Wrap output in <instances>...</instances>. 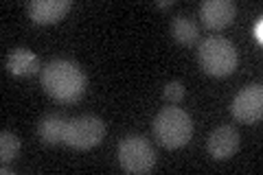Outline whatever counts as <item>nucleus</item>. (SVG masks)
<instances>
[{
    "label": "nucleus",
    "mask_w": 263,
    "mask_h": 175,
    "mask_svg": "<svg viewBox=\"0 0 263 175\" xmlns=\"http://www.w3.org/2000/svg\"><path fill=\"white\" fill-rule=\"evenodd\" d=\"M0 173H3V175H11V169H7V164H3V169H0Z\"/></svg>",
    "instance_id": "f3484780"
},
{
    "label": "nucleus",
    "mask_w": 263,
    "mask_h": 175,
    "mask_svg": "<svg viewBox=\"0 0 263 175\" xmlns=\"http://www.w3.org/2000/svg\"><path fill=\"white\" fill-rule=\"evenodd\" d=\"M193 136V121L191 114L182 107H162L154 119V138L162 147L178 149L184 147Z\"/></svg>",
    "instance_id": "f03ea898"
},
{
    "label": "nucleus",
    "mask_w": 263,
    "mask_h": 175,
    "mask_svg": "<svg viewBox=\"0 0 263 175\" xmlns=\"http://www.w3.org/2000/svg\"><path fill=\"white\" fill-rule=\"evenodd\" d=\"M7 70L13 77H31L42 70V62L40 57L29 51V48H13V51L7 55Z\"/></svg>",
    "instance_id": "9d476101"
},
{
    "label": "nucleus",
    "mask_w": 263,
    "mask_h": 175,
    "mask_svg": "<svg viewBox=\"0 0 263 175\" xmlns=\"http://www.w3.org/2000/svg\"><path fill=\"white\" fill-rule=\"evenodd\" d=\"M230 112L239 123L252 125L259 123L263 116V90L261 83H250V86L241 88L235 94L233 103H230Z\"/></svg>",
    "instance_id": "423d86ee"
},
{
    "label": "nucleus",
    "mask_w": 263,
    "mask_h": 175,
    "mask_svg": "<svg viewBox=\"0 0 263 175\" xmlns=\"http://www.w3.org/2000/svg\"><path fill=\"white\" fill-rule=\"evenodd\" d=\"M197 60H200L202 70L211 77H226L239 64V53L230 40L211 35L197 46Z\"/></svg>",
    "instance_id": "7ed1b4c3"
},
{
    "label": "nucleus",
    "mask_w": 263,
    "mask_h": 175,
    "mask_svg": "<svg viewBox=\"0 0 263 175\" xmlns=\"http://www.w3.org/2000/svg\"><path fill=\"white\" fill-rule=\"evenodd\" d=\"M119 164L127 173H149L156 166V149L141 134H129L119 143Z\"/></svg>",
    "instance_id": "20e7f679"
},
{
    "label": "nucleus",
    "mask_w": 263,
    "mask_h": 175,
    "mask_svg": "<svg viewBox=\"0 0 263 175\" xmlns=\"http://www.w3.org/2000/svg\"><path fill=\"white\" fill-rule=\"evenodd\" d=\"M42 88L48 96L62 103H77L86 94V72L77 62L70 60H53L48 62L40 74Z\"/></svg>",
    "instance_id": "f257e3e1"
},
{
    "label": "nucleus",
    "mask_w": 263,
    "mask_h": 175,
    "mask_svg": "<svg viewBox=\"0 0 263 175\" xmlns=\"http://www.w3.org/2000/svg\"><path fill=\"white\" fill-rule=\"evenodd\" d=\"M171 35L178 44H184V46H193L197 40H200V27H197V22L186 18V15H176L174 20H171Z\"/></svg>",
    "instance_id": "f8f14e48"
},
{
    "label": "nucleus",
    "mask_w": 263,
    "mask_h": 175,
    "mask_svg": "<svg viewBox=\"0 0 263 175\" xmlns=\"http://www.w3.org/2000/svg\"><path fill=\"white\" fill-rule=\"evenodd\" d=\"M66 125L68 119L60 112H51L40 119L37 123V134L42 138V143L46 145H60L64 143V134H66Z\"/></svg>",
    "instance_id": "9b49d317"
},
{
    "label": "nucleus",
    "mask_w": 263,
    "mask_h": 175,
    "mask_svg": "<svg viewBox=\"0 0 263 175\" xmlns=\"http://www.w3.org/2000/svg\"><path fill=\"white\" fill-rule=\"evenodd\" d=\"M20 147L22 143L13 131H7V129L0 131V160H3V164L13 162L20 153Z\"/></svg>",
    "instance_id": "ddd939ff"
},
{
    "label": "nucleus",
    "mask_w": 263,
    "mask_h": 175,
    "mask_svg": "<svg viewBox=\"0 0 263 175\" xmlns=\"http://www.w3.org/2000/svg\"><path fill=\"white\" fill-rule=\"evenodd\" d=\"M105 136V123L92 114H84V116H75L68 119L66 125V134H64V145H68L79 151L92 149L103 140Z\"/></svg>",
    "instance_id": "39448f33"
},
{
    "label": "nucleus",
    "mask_w": 263,
    "mask_h": 175,
    "mask_svg": "<svg viewBox=\"0 0 263 175\" xmlns=\"http://www.w3.org/2000/svg\"><path fill=\"white\" fill-rule=\"evenodd\" d=\"M70 0H31L27 5L29 18L35 24H53L70 11Z\"/></svg>",
    "instance_id": "1a4fd4ad"
},
{
    "label": "nucleus",
    "mask_w": 263,
    "mask_h": 175,
    "mask_svg": "<svg viewBox=\"0 0 263 175\" xmlns=\"http://www.w3.org/2000/svg\"><path fill=\"white\" fill-rule=\"evenodd\" d=\"M239 145H241L239 131L233 125H219L206 138V149L211 158H215V160H228V158H233L237 153V149H239Z\"/></svg>",
    "instance_id": "0eeeda50"
},
{
    "label": "nucleus",
    "mask_w": 263,
    "mask_h": 175,
    "mask_svg": "<svg viewBox=\"0 0 263 175\" xmlns=\"http://www.w3.org/2000/svg\"><path fill=\"white\" fill-rule=\"evenodd\" d=\"M237 15V7L230 0H204L200 5V18L206 29H226Z\"/></svg>",
    "instance_id": "6e6552de"
},
{
    "label": "nucleus",
    "mask_w": 263,
    "mask_h": 175,
    "mask_svg": "<svg viewBox=\"0 0 263 175\" xmlns=\"http://www.w3.org/2000/svg\"><path fill=\"white\" fill-rule=\"evenodd\" d=\"M171 5H174V3H171V0H160V3H158V7H160V9H169Z\"/></svg>",
    "instance_id": "dca6fc26"
},
{
    "label": "nucleus",
    "mask_w": 263,
    "mask_h": 175,
    "mask_svg": "<svg viewBox=\"0 0 263 175\" xmlns=\"http://www.w3.org/2000/svg\"><path fill=\"white\" fill-rule=\"evenodd\" d=\"M252 37H254V40H257V42H259V44H261V42H263V18H261V15H259V18H257V22H254V24H252Z\"/></svg>",
    "instance_id": "2eb2a0df"
},
{
    "label": "nucleus",
    "mask_w": 263,
    "mask_h": 175,
    "mask_svg": "<svg viewBox=\"0 0 263 175\" xmlns=\"http://www.w3.org/2000/svg\"><path fill=\"white\" fill-rule=\"evenodd\" d=\"M162 94H164V99H167V101L180 103V101L184 99V94H186V88H184V83H180V81H169L167 86H164Z\"/></svg>",
    "instance_id": "4468645a"
}]
</instances>
